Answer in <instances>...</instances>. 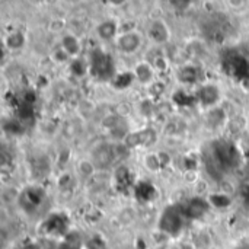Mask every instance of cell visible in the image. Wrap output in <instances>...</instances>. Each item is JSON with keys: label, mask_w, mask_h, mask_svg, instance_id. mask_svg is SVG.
<instances>
[{"label": "cell", "mask_w": 249, "mask_h": 249, "mask_svg": "<svg viewBox=\"0 0 249 249\" xmlns=\"http://www.w3.org/2000/svg\"><path fill=\"white\" fill-rule=\"evenodd\" d=\"M241 162L238 147L229 140H217L210 146V152L206 156V166L213 178H220L228 171L235 169Z\"/></svg>", "instance_id": "cell-1"}, {"label": "cell", "mask_w": 249, "mask_h": 249, "mask_svg": "<svg viewBox=\"0 0 249 249\" xmlns=\"http://www.w3.org/2000/svg\"><path fill=\"white\" fill-rule=\"evenodd\" d=\"M187 216L184 212V207L179 206H169L163 210L160 220H159V228L162 232L168 235H178L184 226Z\"/></svg>", "instance_id": "cell-2"}, {"label": "cell", "mask_w": 249, "mask_h": 249, "mask_svg": "<svg viewBox=\"0 0 249 249\" xmlns=\"http://www.w3.org/2000/svg\"><path fill=\"white\" fill-rule=\"evenodd\" d=\"M112 67H114L112 58L107 53H104L101 50H96L92 53L90 60H89V70L96 79H99V80L111 79V76L114 74Z\"/></svg>", "instance_id": "cell-3"}, {"label": "cell", "mask_w": 249, "mask_h": 249, "mask_svg": "<svg viewBox=\"0 0 249 249\" xmlns=\"http://www.w3.org/2000/svg\"><path fill=\"white\" fill-rule=\"evenodd\" d=\"M142 45H143V35L139 31H134V29L121 32L115 39L117 50L121 54H125V55L136 54L142 48Z\"/></svg>", "instance_id": "cell-4"}, {"label": "cell", "mask_w": 249, "mask_h": 249, "mask_svg": "<svg viewBox=\"0 0 249 249\" xmlns=\"http://www.w3.org/2000/svg\"><path fill=\"white\" fill-rule=\"evenodd\" d=\"M115 160H117L115 146H112L109 143H101L92 152V163L98 169H107Z\"/></svg>", "instance_id": "cell-5"}, {"label": "cell", "mask_w": 249, "mask_h": 249, "mask_svg": "<svg viewBox=\"0 0 249 249\" xmlns=\"http://www.w3.org/2000/svg\"><path fill=\"white\" fill-rule=\"evenodd\" d=\"M146 34L149 39L156 45H163L171 39V28L163 19H153L147 25Z\"/></svg>", "instance_id": "cell-6"}, {"label": "cell", "mask_w": 249, "mask_h": 249, "mask_svg": "<svg viewBox=\"0 0 249 249\" xmlns=\"http://www.w3.org/2000/svg\"><path fill=\"white\" fill-rule=\"evenodd\" d=\"M220 99H222V92H220L219 86H216L213 83L203 85L197 90V101L209 109L216 108L219 105Z\"/></svg>", "instance_id": "cell-7"}, {"label": "cell", "mask_w": 249, "mask_h": 249, "mask_svg": "<svg viewBox=\"0 0 249 249\" xmlns=\"http://www.w3.org/2000/svg\"><path fill=\"white\" fill-rule=\"evenodd\" d=\"M210 210V203L206 201L204 198H191L185 207H184V212H185V216L187 219H191V220H197V219H201L203 216L207 214V212Z\"/></svg>", "instance_id": "cell-8"}, {"label": "cell", "mask_w": 249, "mask_h": 249, "mask_svg": "<svg viewBox=\"0 0 249 249\" xmlns=\"http://www.w3.org/2000/svg\"><path fill=\"white\" fill-rule=\"evenodd\" d=\"M155 67L150 61H140L133 70V76L142 85H150L155 80Z\"/></svg>", "instance_id": "cell-9"}, {"label": "cell", "mask_w": 249, "mask_h": 249, "mask_svg": "<svg viewBox=\"0 0 249 249\" xmlns=\"http://www.w3.org/2000/svg\"><path fill=\"white\" fill-rule=\"evenodd\" d=\"M156 140V133L153 130H143L134 134H128L125 137V146L137 147V146H150Z\"/></svg>", "instance_id": "cell-10"}, {"label": "cell", "mask_w": 249, "mask_h": 249, "mask_svg": "<svg viewBox=\"0 0 249 249\" xmlns=\"http://www.w3.org/2000/svg\"><path fill=\"white\" fill-rule=\"evenodd\" d=\"M96 35L102 41H115L120 35L118 22L115 19H105L96 26Z\"/></svg>", "instance_id": "cell-11"}, {"label": "cell", "mask_w": 249, "mask_h": 249, "mask_svg": "<svg viewBox=\"0 0 249 249\" xmlns=\"http://www.w3.org/2000/svg\"><path fill=\"white\" fill-rule=\"evenodd\" d=\"M71 58H76V57H80V53H82V44H80V39L74 35V34H66L63 38H61V45H60Z\"/></svg>", "instance_id": "cell-12"}, {"label": "cell", "mask_w": 249, "mask_h": 249, "mask_svg": "<svg viewBox=\"0 0 249 249\" xmlns=\"http://www.w3.org/2000/svg\"><path fill=\"white\" fill-rule=\"evenodd\" d=\"M26 44V36L23 32L20 31H12L6 35L4 38V45L10 50V51H18L22 50Z\"/></svg>", "instance_id": "cell-13"}, {"label": "cell", "mask_w": 249, "mask_h": 249, "mask_svg": "<svg viewBox=\"0 0 249 249\" xmlns=\"http://www.w3.org/2000/svg\"><path fill=\"white\" fill-rule=\"evenodd\" d=\"M198 77H200V71L196 66H184L178 71L179 82L185 83V85H193V83L198 82Z\"/></svg>", "instance_id": "cell-14"}, {"label": "cell", "mask_w": 249, "mask_h": 249, "mask_svg": "<svg viewBox=\"0 0 249 249\" xmlns=\"http://www.w3.org/2000/svg\"><path fill=\"white\" fill-rule=\"evenodd\" d=\"M89 70V63L80 57L71 58L70 60V73L76 77H82L88 73Z\"/></svg>", "instance_id": "cell-15"}, {"label": "cell", "mask_w": 249, "mask_h": 249, "mask_svg": "<svg viewBox=\"0 0 249 249\" xmlns=\"http://www.w3.org/2000/svg\"><path fill=\"white\" fill-rule=\"evenodd\" d=\"M144 163H146L147 169H149V171H153V172H155V171H159V169L162 168V160H160V158H159L158 155H155V153L147 155Z\"/></svg>", "instance_id": "cell-16"}, {"label": "cell", "mask_w": 249, "mask_h": 249, "mask_svg": "<svg viewBox=\"0 0 249 249\" xmlns=\"http://www.w3.org/2000/svg\"><path fill=\"white\" fill-rule=\"evenodd\" d=\"M79 171H80V175L90 177L93 174V171H95V165L92 163V160H83L79 165Z\"/></svg>", "instance_id": "cell-17"}, {"label": "cell", "mask_w": 249, "mask_h": 249, "mask_svg": "<svg viewBox=\"0 0 249 249\" xmlns=\"http://www.w3.org/2000/svg\"><path fill=\"white\" fill-rule=\"evenodd\" d=\"M169 3H171V6H172L175 10L184 12V10H187V9L191 6L193 0H169Z\"/></svg>", "instance_id": "cell-18"}, {"label": "cell", "mask_w": 249, "mask_h": 249, "mask_svg": "<svg viewBox=\"0 0 249 249\" xmlns=\"http://www.w3.org/2000/svg\"><path fill=\"white\" fill-rule=\"evenodd\" d=\"M53 58L57 61V63H67L69 60H71V57L60 47L58 50H55L54 51V54H53Z\"/></svg>", "instance_id": "cell-19"}, {"label": "cell", "mask_w": 249, "mask_h": 249, "mask_svg": "<svg viewBox=\"0 0 249 249\" xmlns=\"http://www.w3.org/2000/svg\"><path fill=\"white\" fill-rule=\"evenodd\" d=\"M233 249H249V241L247 242H241V244H238L236 247Z\"/></svg>", "instance_id": "cell-20"}, {"label": "cell", "mask_w": 249, "mask_h": 249, "mask_svg": "<svg viewBox=\"0 0 249 249\" xmlns=\"http://www.w3.org/2000/svg\"><path fill=\"white\" fill-rule=\"evenodd\" d=\"M127 0H111V3L112 4H117V6H121V4H124Z\"/></svg>", "instance_id": "cell-21"}, {"label": "cell", "mask_w": 249, "mask_h": 249, "mask_svg": "<svg viewBox=\"0 0 249 249\" xmlns=\"http://www.w3.org/2000/svg\"><path fill=\"white\" fill-rule=\"evenodd\" d=\"M35 1H44V0H35Z\"/></svg>", "instance_id": "cell-22"}]
</instances>
